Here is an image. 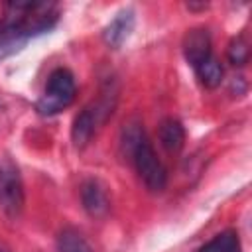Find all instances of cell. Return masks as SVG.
<instances>
[{"label":"cell","instance_id":"obj_6","mask_svg":"<svg viewBox=\"0 0 252 252\" xmlns=\"http://www.w3.org/2000/svg\"><path fill=\"white\" fill-rule=\"evenodd\" d=\"M132 30H134V10H132V8H124V10H120V12L110 20V24L104 28L102 39H104V43H106L108 47L118 49V47L128 39V35L132 33Z\"/></svg>","mask_w":252,"mask_h":252},{"label":"cell","instance_id":"obj_12","mask_svg":"<svg viewBox=\"0 0 252 252\" xmlns=\"http://www.w3.org/2000/svg\"><path fill=\"white\" fill-rule=\"evenodd\" d=\"M28 39H24L14 28L6 26L2 20H0V61L14 55L16 51H20L24 45H26Z\"/></svg>","mask_w":252,"mask_h":252},{"label":"cell","instance_id":"obj_10","mask_svg":"<svg viewBox=\"0 0 252 252\" xmlns=\"http://www.w3.org/2000/svg\"><path fill=\"white\" fill-rule=\"evenodd\" d=\"M195 73H197L201 85H205L207 89H215L222 81V65L215 55H209L207 59H203L195 67Z\"/></svg>","mask_w":252,"mask_h":252},{"label":"cell","instance_id":"obj_5","mask_svg":"<svg viewBox=\"0 0 252 252\" xmlns=\"http://www.w3.org/2000/svg\"><path fill=\"white\" fill-rule=\"evenodd\" d=\"M81 203H83V209L94 219H100L110 211L106 189L96 179H89L81 185Z\"/></svg>","mask_w":252,"mask_h":252},{"label":"cell","instance_id":"obj_13","mask_svg":"<svg viewBox=\"0 0 252 252\" xmlns=\"http://www.w3.org/2000/svg\"><path fill=\"white\" fill-rule=\"evenodd\" d=\"M226 57L228 61L234 65V67H242L246 61H248V45L242 37H234L230 43H228V49H226Z\"/></svg>","mask_w":252,"mask_h":252},{"label":"cell","instance_id":"obj_2","mask_svg":"<svg viewBox=\"0 0 252 252\" xmlns=\"http://www.w3.org/2000/svg\"><path fill=\"white\" fill-rule=\"evenodd\" d=\"M77 94V85H75V77L69 69L59 67L55 71H51V75L47 77V85L43 89V94L39 96L35 108L39 114L43 116H53L61 110H65Z\"/></svg>","mask_w":252,"mask_h":252},{"label":"cell","instance_id":"obj_14","mask_svg":"<svg viewBox=\"0 0 252 252\" xmlns=\"http://www.w3.org/2000/svg\"><path fill=\"white\" fill-rule=\"evenodd\" d=\"M0 252H6V250H4V248H2V246H0Z\"/></svg>","mask_w":252,"mask_h":252},{"label":"cell","instance_id":"obj_11","mask_svg":"<svg viewBox=\"0 0 252 252\" xmlns=\"http://www.w3.org/2000/svg\"><path fill=\"white\" fill-rule=\"evenodd\" d=\"M57 250L59 252H93L91 244L85 236L75 228H65L57 236Z\"/></svg>","mask_w":252,"mask_h":252},{"label":"cell","instance_id":"obj_8","mask_svg":"<svg viewBox=\"0 0 252 252\" xmlns=\"http://www.w3.org/2000/svg\"><path fill=\"white\" fill-rule=\"evenodd\" d=\"M158 136H159L161 146L169 154H177L185 144V130H183L181 122L175 118H163L158 128Z\"/></svg>","mask_w":252,"mask_h":252},{"label":"cell","instance_id":"obj_9","mask_svg":"<svg viewBox=\"0 0 252 252\" xmlns=\"http://www.w3.org/2000/svg\"><path fill=\"white\" fill-rule=\"evenodd\" d=\"M197 252H242L240 236L236 230H222L205 242Z\"/></svg>","mask_w":252,"mask_h":252},{"label":"cell","instance_id":"obj_3","mask_svg":"<svg viewBox=\"0 0 252 252\" xmlns=\"http://www.w3.org/2000/svg\"><path fill=\"white\" fill-rule=\"evenodd\" d=\"M24 181L18 163L10 156L0 158V209L6 217L16 219L24 209Z\"/></svg>","mask_w":252,"mask_h":252},{"label":"cell","instance_id":"obj_1","mask_svg":"<svg viewBox=\"0 0 252 252\" xmlns=\"http://www.w3.org/2000/svg\"><path fill=\"white\" fill-rule=\"evenodd\" d=\"M59 12L51 2H10L6 4L4 24L14 28L24 39L49 32L57 24Z\"/></svg>","mask_w":252,"mask_h":252},{"label":"cell","instance_id":"obj_7","mask_svg":"<svg viewBox=\"0 0 252 252\" xmlns=\"http://www.w3.org/2000/svg\"><path fill=\"white\" fill-rule=\"evenodd\" d=\"M183 53H185V59L191 63L193 69L203 59H207L209 55H213L209 32L205 28H195V30L187 32V35L183 39Z\"/></svg>","mask_w":252,"mask_h":252},{"label":"cell","instance_id":"obj_4","mask_svg":"<svg viewBox=\"0 0 252 252\" xmlns=\"http://www.w3.org/2000/svg\"><path fill=\"white\" fill-rule=\"evenodd\" d=\"M134 165H136V171L140 175V179L144 181V185L154 191V193H159L165 189L167 185V169L163 165V161L158 158L154 146L148 142V138H142L138 142V146L132 150L130 154Z\"/></svg>","mask_w":252,"mask_h":252}]
</instances>
